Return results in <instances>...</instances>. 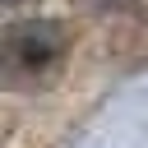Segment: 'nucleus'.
Wrapping results in <instances>:
<instances>
[{"label":"nucleus","instance_id":"2","mask_svg":"<svg viewBox=\"0 0 148 148\" xmlns=\"http://www.w3.org/2000/svg\"><path fill=\"white\" fill-rule=\"evenodd\" d=\"M0 5H18V0H0Z\"/></svg>","mask_w":148,"mask_h":148},{"label":"nucleus","instance_id":"1","mask_svg":"<svg viewBox=\"0 0 148 148\" xmlns=\"http://www.w3.org/2000/svg\"><path fill=\"white\" fill-rule=\"evenodd\" d=\"M65 56V32L51 18H28L14 23L0 37V83L5 88H23L37 83L42 74L56 69V60Z\"/></svg>","mask_w":148,"mask_h":148}]
</instances>
